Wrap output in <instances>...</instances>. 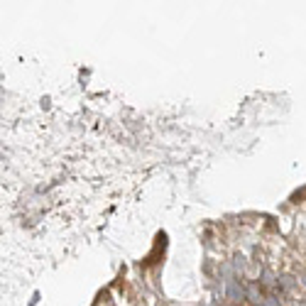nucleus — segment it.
Returning a JSON list of instances; mask_svg holds the SVG:
<instances>
[{
	"mask_svg": "<svg viewBox=\"0 0 306 306\" xmlns=\"http://www.w3.org/2000/svg\"><path fill=\"white\" fill-rule=\"evenodd\" d=\"M228 294H230V299H243V296H245L243 286H238L235 282H230V284H228Z\"/></svg>",
	"mask_w": 306,
	"mask_h": 306,
	"instance_id": "f257e3e1",
	"label": "nucleus"
},
{
	"mask_svg": "<svg viewBox=\"0 0 306 306\" xmlns=\"http://www.w3.org/2000/svg\"><path fill=\"white\" fill-rule=\"evenodd\" d=\"M257 306H279L274 299H267V301H262V304H257Z\"/></svg>",
	"mask_w": 306,
	"mask_h": 306,
	"instance_id": "f03ea898",
	"label": "nucleus"
}]
</instances>
